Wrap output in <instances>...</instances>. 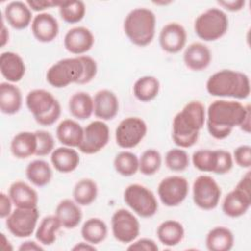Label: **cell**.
Returning <instances> with one entry per match:
<instances>
[{
    "instance_id": "6da1fadb",
    "label": "cell",
    "mask_w": 251,
    "mask_h": 251,
    "mask_svg": "<svg viewBox=\"0 0 251 251\" xmlns=\"http://www.w3.org/2000/svg\"><path fill=\"white\" fill-rule=\"evenodd\" d=\"M250 117V105L237 101L215 100L206 111L207 129L216 139L227 137L236 126L249 133Z\"/></svg>"
},
{
    "instance_id": "7a4b0ae2",
    "label": "cell",
    "mask_w": 251,
    "mask_h": 251,
    "mask_svg": "<svg viewBox=\"0 0 251 251\" xmlns=\"http://www.w3.org/2000/svg\"><path fill=\"white\" fill-rule=\"evenodd\" d=\"M206 122V110L200 101L188 102L173 120L172 137L180 148L192 147Z\"/></svg>"
},
{
    "instance_id": "3957f363",
    "label": "cell",
    "mask_w": 251,
    "mask_h": 251,
    "mask_svg": "<svg viewBox=\"0 0 251 251\" xmlns=\"http://www.w3.org/2000/svg\"><path fill=\"white\" fill-rule=\"evenodd\" d=\"M206 89L210 95L216 97L246 99L250 94V81L244 73L221 70L208 78Z\"/></svg>"
},
{
    "instance_id": "277c9868",
    "label": "cell",
    "mask_w": 251,
    "mask_h": 251,
    "mask_svg": "<svg viewBox=\"0 0 251 251\" xmlns=\"http://www.w3.org/2000/svg\"><path fill=\"white\" fill-rule=\"evenodd\" d=\"M156 16L147 8L131 10L124 22V31L129 41L136 46L149 45L155 36Z\"/></svg>"
},
{
    "instance_id": "5b68a950",
    "label": "cell",
    "mask_w": 251,
    "mask_h": 251,
    "mask_svg": "<svg viewBox=\"0 0 251 251\" xmlns=\"http://www.w3.org/2000/svg\"><path fill=\"white\" fill-rule=\"evenodd\" d=\"M25 104L37 124L50 126L61 116V106L53 94L45 89H33L26 94Z\"/></svg>"
},
{
    "instance_id": "8992f818",
    "label": "cell",
    "mask_w": 251,
    "mask_h": 251,
    "mask_svg": "<svg viewBox=\"0 0 251 251\" xmlns=\"http://www.w3.org/2000/svg\"><path fill=\"white\" fill-rule=\"evenodd\" d=\"M82 56L65 58L53 64L46 73V80L55 88H63L71 83L82 84L84 76Z\"/></svg>"
},
{
    "instance_id": "52a82bcc",
    "label": "cell",
    "mask_w": 251,
    "mask_h": 251,
    "mask_svg": "<svg viewBox=\"0 0 251 251\" xmlns=\"http://www.w3.org/2000/svg\"><path fill=\"white\" fill-rule=\"evenodd\" d=\"M228 29L226 14L218 8H210L200 14L194 22L196 35L204 41H215L222 38Z\"/></svg>"
},
{
    "instance_id": "ba28073f",
    "label": "cell",
    "mask_w": 251,
    "mask_h": 251,
    "mask_svg": "<svg viewBox=\"0 0 251 251\" xmlns=\"http://www.w3.org/2000/svg\"><path fill=\"white\" fill-rule=\"evenodd\" d=\"M251 206V172L248 171L236 186L224 198L222 210L230 218L243 216Z\"/></svg>"
},
{
    "instance_id": "9c48e42d",
    "label": "cell",
    "mask_w": 251,
    "mask_h": 251,
    "mask_svg": "<svg viewBox=\"0 0 251 251\" xmlns=\"http://www.w3.org/2000/svg\"><path fill=\"white\" fill-rule=\"evenodd\" d=\"M192 164L200 172L225 175L233 166V159L230 152L219 150H197L192 155Z\"/></svg>"
},
{
    "instance_id": "30bf717a",
    "label": "cell",
    "mask_w": 251,
    "mask_h": 251,
    "mask_svg": "<svg viewBox=\"0 0 251 251\" xmlns=\"http://www.w3.org/2000/svg\"><path fill=\"white\" fill-rule=\"evenodd\" d=\"M124 201L141 218L153 217L158 211V202L154 193L138 183L130 184L125 189Z\"/></svg>"
},
{
    "instance_id": "8fae6325",
    "label": "cell",
    "mask_w": 251,
    "mask_h": 251,
    "mask_svg": "<svg viewBox=\"0 0 251 251\" xmlns=\"http://www.w3.org/2000/svg\"><path fill=\"white\" fill-rule=\"evenodd\" d=\"M222 195L217 181L210 176L202 175L195 178L192 185V198L194 204L202 210L215 209Z\"/></svg>"
},
{
    "instance_id": "7c38bea8",
    "label": "cell",
    "mask_w": 251,
    "mask_h": 251,
    "mask_svg": "<svg viewBox=\"0 0 251 251\" xmlns=\"http://www.w3.org/2000/svg\"><path fill=\"white\" fill-rule=\"evenodd\" d=\"M147 132L146 123L138 117H127L120 122L116 128V143L124 149L137 146Z\"/></svg>"
},
{
    "instance_id": "4fadbf2b",
    "label": "cell",
    "mask_w": 251,
    "mask_h": 251,
    "mask_svg": "<svg viewBox=\"0 0 251 251\" xmlns=\"http://www.w3.org/2000/svg\"><path fill=\"white\" fill-rule=\"evenodd\" d=\"M38 218L39 211L37 207L16 208L6 218V226L16 237H28L34 232Z\"/></svg>"
},
{
    "instance_id": "5bb4252c",
    "label": "cell",
    "mask_w": 251,
    "mask_h": 251,
    "mask_svg": "<svg viewBox=\"0 0 251 251\" xmlns=\"http://www.w3.org/2000/svg\"><path fill=\"white\" fill-rule=\"evenodd\" d=\"M111 228L114 237L122 243H131L140 232L137 218L128 210L119 209L111 218Z\"/></svg>"
},
{
    "instance_id": "9a60e30c",
    "label": "cell",
    "mask_w": 251,
    "mask_h": 251,
    "mask_svg": "<svg viewBox=\"0 0 251 251\" xmlns=\"http://www.w3.org/2000/svg\"><path fill=\"white\" fill-rule=\"evenodd\" d=\"M188 191V181L180 176L165 177L158 185V196L167 207H176L181 204L185 200Z\"/></svg>"
},
{
    "instance_id": "2e32d148",
    "label": "cell",
    "mask_w": 251,
    "mask_h": 251,
    "mask_svg": "<svg viewBox=\"0 0 251 251\" xmlns=\"http://www.w3.org/2000/svg\"><path fill=\"white\" fill-rule=\"evenodd\" d=\"M110 140V129L108 125L101 120L89 123L83 128V138L78 150L84 154L91 155L101 151Z\"/></svg>"
},
{
    "instance_id": "e0dca14e",
    "label": "cell",
    "mask_w": 251,
    "mask_h": 251,
    "mask_svg": "<svg viewBox=\"0 0 251 251\" xmlns=\"http://www.w3.org/2000/svg\"><path fill=\"white\" fill-rule=\"evenodd\" d=\"M187 33L178 23H169L163 26L159 34L161 48L170 54L178 53L185 46Z\"/></svg>"
},
{
    "instance_id": "ac0fdd59",
    "label": "cell",
    "mask_w": 251,
    "mask_h": 251,
    "mask_svg": "<svg viewBox=\"0 0 251 251\" xmlns=\"http://www.w3.org/2000/svg\"><path fill=\"white\" fill-rule=\"evenodd\" d=\"M94 44L92 32L84 26H75L67 31L64 37V46L72 54L81 56L88 52Z\"/></svg>"
},
{
    "instance_id": "d6986e66",
    "label": "cell",
    "mask_w": 251,
    "mask_h": 251,
    "mask_svg": "<svg viewBox=\"0 0 251 251\" xmlns=\"http://www.w3.org/2000/svg\"><path fill=\"white\" fill-rule=\"evenodd\" d=\"M31 31L35 39L39 42H51L59 33L58 21L49 13H39L32 19Z\"/></svg>"
},
{
    "instance_id": "ffe728a7",
    "label": "cell",
    "mask_w": 251,
    "mask_h": 251,
    "mask_svg": "<svg viewBox=\"0 0 251 251\" xmlns=\"http://www.w3.org/2000/svg\"><path fill=\"white\" fill-rule=\"evenodd\" d=\"M94 110L96 118L101 121L113 120L119 112V99L117 95L109 89L97 91L93 97Z\"/></svg>"
},
{
    "instance_id": "44dd1931",
    "label": "cell",
    "mask_w": 251,
    "mask_h": 251,
    "mask_svg": "<svg viewBox=\"0 0 251 251\" xmlns=\"http://www.w3.org/2000/svg\"><path fill=\"white\" fill-rule=\"evenodd\" d=\"M212 54L209 47L201 42L189 44L183 53L184 65L193 72H200L209 67Z\"/></svg>"
},
{
    "instance_id": "7402d4cb",
    "label": "cell",
    "mask_w": 251,
    "mask_h": 251,
    "mask_svg": "<svg viewBox=\"0 0 251 251\" xmlns=\"http://www.w3.org/2000/svg\"><path fill=\"white\" fill-rule=\"evenodd\" d=\"M0 72L8 82H19L25 76V65L19 54L12 51L3 52L0 55Z\"/></svg>"
},
{
    "instance_id": "603a6c76",
    "label": "cell",
    "mask_w": 251,
    "mask_h": 251,
    "mask_svg": "<svg viewBox=\"0 0 251 251\" xmlns=\"http://www.w3.org/2000/svg\"><path fill=\"white\" fill-rule=\"evenodd\" d=\"M3 18L10 26L19 30L26 28L32 22L30 8L25 2L22 1H12L7 4Z\"/></svg>"
},
{
    "instance_id": "cb8c5ba5",
    "label": "cell",
    "mask_w": 251,
    "mask_h": 251,
    "mask_svg": "<svg viewBox=\"0 0 251 251\" xmlns=\"http://www.w3.org/2000/svg\"><path fill=\"white\" fill-rule=\"evenodd\" d=\"M9 196L17 208H35L38 203L37 192L26 182L14 181L9 187Z\"/></svg>"
},
{
    "instance_id": "d4e9b609",
    "label": "cell",
    "mask_w": 251,
    "mask_h": 251,
    "mask_svg": "<svg viewBox=\"0 0 251 251\" xmlns=\"http://www.w3.org/2000/svg\"><path fill=\"white\" fill-rule=\"evenodd\" d=\"M51 163L56 171L62 174L74 172L79 165V155L72 147L62 146L51 153Z\"/></svg>"
},
{
    "instance_id": "484cf974",
    "label": "cell",
    "mask_w": 251,
    "mask_h": 251,
    "mask_svg": "<svg viewBox=\"0 0 251 251\" xmlns=\"http://www.w3.org/2000/svg\"><path fill=\"white\" fill-rule=\"evenodd\" d=\"M23 96L18 86L11 82L0 83V110L5 115H15L22 107Z\"/></svg>"
},
{
    "instance_id": "4316f807",
    "label": "cell",
    "mask_w": 251,
    "mask_h": 251,
    "mask_svg": "<svg viewBox=\"0 0 251 251\" xmlns=\"http://www.w3.org/2000/svg\"><path fill=\"white\" fill-rule=\"evenodd\" d=\"M57 139L65 146L78 147L83 138V127L71 119L63 120L56 128Z\"/></svg>"
},
{
    "instance_id": "83f0119b",
    "label": "cell",
    "mask_w": 251,
    "mask_h": 251,
    "mask_svg": "<svg viewBox=\"0 0 251 251\" xmlns=\"http://www.w3.org/2000/svg\"><path fill=\"white\" fill-rule=\"evenodd\" d=\"M55 215L63 227L75 228L82 219V212L79 205L71 199H63L56 207Z\"/></svg>"
},
{
    "instance_id": "f1b7e54d",
    "label": "cell",
    "mask_w": 251,
    "mask_h": 251,
    "mask_svg": "<svg viewBox=\"0 0 251 251\" xmlns=\"http://www.w3.org/2000/svg\"><path fill=\"white\" fill-rule=\"evenodd\" d=\"M10 149L13 156L18 159H26L32 155H35L37 149V139L35 132H19L13 137Z\"/></svg>"
},
{
    "instance_id": "f546056e",
    "label": "cell",
    "mask_w": 251,
    "mask_h": 251,
    "mask_svg": "<svg viewBox=\"0 0 251 251\" xmlns=\"http://www.w3.org/2000/svg\"><path fill=\"white\" fill-rule=\"evenodd\" d=\"M206 247L210 251H228L234 244V236L226 226H216L206 235Z\"/></svg>"
},
{
    "instance_id": "4dcf8cb0",
    "label": "cell",
    "mask_w": 251,
    "mask_h": 251,
    "mask_svg": "<svg viewBox=\"0 0 251 251\" xmlns=\"http://www.w3.org/2000/svg\"><path fill=\"white\" fill-rule=\"evenodd\" d=\"M157 237L165 246H176L180 243L184 237V227L177 221H165L160 224L157 228Z\"/></svg>"
},
{
    "instance_id": "1f68e13d",
    "label": "cell",
    "mask_w": 251,
    "mask_h": 251,
    "mask_svg": "<svg viewBox=\"0 0 251 251\" xmlns=\"http://www.w3.org/2000/svg\"><path fill=\"white\" fill-rule=\"evenodd\" d=\"M93 98L89 93L78 91L74 93L69 100V111L77 120H86L93 114Z\"/></svg>"
},
{
    "instance_id": "d6a6232c",
    "label": "cell",
    "mask_w": 251,
    "mask_h": 251,
    "mask_svg": "<svg viewBox=\"0 0 251 251\" xmlns=\"http://www.w3.org/2000/svg\"><path fill=\"white\" fill-rule=\"evenodd\" d=\"M61 226L62 225L56 215L44 217L36 228V240L41 245H52L57 239V234Z\"/></svg>"
},
{
    "instance_id": "836d02e7",
    "label": "cell",
    "mask_w": 251,
    "mask_h": 251,
    "mask_svg": "<svg viewBox=\"0 0 251 251\" xmlns=\"http://www.w3.org/2000/svg\"><path fill=\"white\" fill-rule=\"evenodd\" d=\"M52 169L44 160H33L25 168L26 178L35 186L47 185L52 179Z\"/></svg>"
},
{
    "instance_id": "e575fe53",
    "label": "cell",
    "mask_w": 251,
    "mask_h": 251,
    "mask_svg": "<svg viewBox=\"0 0 251 251\" xmlns=\"http://www.w3.org/2000/svg\"><path fill=\"white\" fill-rule=\"evenodd\" d=\"M80 233L84 241L95 245L106 239L108 226L103 220L99 218H90L83 223Z\"/></svg>"
},
{
    "instance_id": "d590c367",
    "label": "cell",
    "mask_w": 251,
    "mask_h": 251,
    "mask_svg": "<svg viewBox=\"0 0 251 251\" xmlns=\"http://www.w3.org/2000/svg\"><path fill=\"white\" fill-rule=\"evenodd\" d=\"M160 91V81L152 75H144L136 79L133 84V94L141 102H150Z\"/></svg>"
},
{
    "instance_id": "8d00e7d4",
    "label": "cell",
    "mask_w": 251,
    "mask_h": 251,
    "mask_svg": "<svg viewBox=\"0 0 251 251\" xmlns=\"http://www.w3.org/2000/svg\"><path fill=\"white\" fill-rule=\"evenodd\" d=\"M98 194L96 182L91 178H81L78 180L73 190L74 200L79 206H88L92 204Z\"/></svg>"
},
{
    "instance_id": "74e56055",
    "label": "cell",
    "mask_w": 251,
    "mask_h": 251,
    "mask_svg": "<svg viewBox=\"0 0 251 251\" xmlns=\"http://www.w3.org/2000/svg\"><path fill=\"white\" fill-rule=\"evenodd\" d=\"M113 164L116 172L123 176H131L135 175L139 169V159L130 151L118 153Z\"/></svg>"
},
{
    "instance_id": "f35d334b",
    "label": "cell",
    "mask_w": 251,
    "mask_h": 251,
    "mask_svg": "<svg viewBox=\"0 0 251 251\" xmlns=\"http://www.w3.org/2000/svg\"><path fill=\"white\" fill-rule=\"evenodd\" d=\"M59 8L61 19L68 24L79 23L85 16L86 8L82 1H62Z\"/></svg>"
},
{
    "instance_id": "ab89813d",
    "label": "cell",
    "mask_w": 251,
    "mask_h": 251,
    "mask_svg": "<svg viewBox=\"0 0 251 251\" xmlns=\"http://www.w3.org/2000/svg\"><path fill=\"white\" fill-rule=\"evenodd\" d=\"M162 165V156L155 149L145 150L139 158L138 171L144 176H152L156 174Z\"/></svg>"
},
{
    "instance_id": "60d3db41",
    "label": "cell",
    "mask_w": 251,
    "mask_h": 251,
    "mask_svg": "<svg viewBox=\"0 0 251 251\" xmlns=\"http://www.w3.org/2000/svg\"><path fill=\"white\" fill-rule=\"evenodd\" d=\"M165 163L173 172H183L189 166V156L183 149L173 148L166 153Z\"/></svg>"
},
{
    "instance_id": "b9f144b4",
    "label": "cell",
    "mask_w": 251,
    "mask_h": 251,
    "mask_svg": "<svg viewBox=\"0 0 251 251\" xmlns=\"http://www.w3.org/2000/svg\"><path fill=\"white\" fill-rule=\"evenodd\" d=\"M34 132L37 139V149L35 155L42 157L52 153L55 146V141L52 134L46 130H36Z\"/></svg>"
},
{
    "instance_id": "7bdbcfd3",
    "label": "cell",
    "mask_w": 251,
    "mask_h": 251,
    "mask_svg": "<svg viewBox=\"0 0 251 251\" xmlns=\"http://www.w3.org/2000/svg\"><path fill=\"white\" fill-rule=\"evenodd\" d=\"M232 159L240 168L249 169L251 167V147L249 145H240L233 151Z\"/></svg>"
},
{
    "instance_id": "ee69618b",
    "label": "cell",
    "mask_w": 251,
    "mask_h": 251,
    "mask_svg": "<svg viewBox=\"0 0 251 251\" xmlns=\"http://www.w3.org/2000/svg\"><path fill=\"white\" fill-rule=\"evenodd\" d=\"M127 250L132 251H158L159 247L157 243L151 238H140L137 240H133L129 243Z\"/></svg>"
},
{
    "instance_id": "f6af8a7d",
    "label": "cell",
    "mask_w": 251,
    "mask_h": 251,
    "mask_svg": "<svg viewBox=\"0 0 251 251\" xmlns=\"http://www.w3.org/2000/svg\"><path fill=\"white\" fill-rule=\"evenodd\" d=\"M62 1H51V0H27L25 3L27 6L35 12H42L46 9L53 7H59Z\"/></svg>"
},
{
    "instance_id": "bcb514c9",
    "label": "cell",
    "mask_w": 251,
    "mask_h": 251,
    "mask_svg": "<svg viewBox=\"0 0 251 251\" xmlns=\"http://www.w3.org/2000/svg\"><path fill=\"white\" fill-rule=\"evenodd\" d=\"M12 205L13 202L9 196V194H5L4 192L0 193V218L6 219L12 213Z\"/></svg>"
},
{
    "instance_id": "7dc6e473",
    "label": "cell",
    "mask_w": 251,
    "mask_h": 251,
    "mask_svg": "<svg viewBox=\"0 0 251 251\" xmlns=\"http://www.w3.org/2000/svg\"><path fill=\"white\" fill-rule=\"evenodd\" d=\"M218 4L229 12H238L244 8L246 2L244 0H231L218 1Z\"/></svg>"
},
{
    "instance_id": "c3c4849f",
    "label": "cell",
    "mask_w": 251,
    "mask_h": 251,
    "mask_svg": "<svg viewBox=\"0 0 251 251\" xmlns=\"http://www.w3.org/2000/svg\"><path fill=\"white\" fill-rule=\"evenodd\" d=\"M19 250L20 251H42L43 247L41 246V244L36 243L35 241L26 240L21 243V245L19 246Z\"/></svg>"
},
{
    "instance_id": "681fc988",
    "label": "cell",
    "mask_w": 251,
    "mask_h": 251,
    "mask_svg": "<svg viewBox=\"0 0 251 251\" xmlns=\"http://www.w3.org/2000/svg\"><path fill=\"white\" fill-rule=\"evenodd\" d=\"M73 251H85V250H91V251H94L96 250V247L91 244V243H88L86 241H83V242H78L76 243L73 248H72Z\"/></svg>"
},
{
    "instance_id": "f907efd6",
    "label": "cell",
    "mask_w": 251,
    "mask_h": 251,
    "mask_svg": "<svg viewBox=\"0 0 251 251\" xmlns=\"http://www.w3.org/2000/svg\"><path fill=\"white\" fill-rule=\"evenodd\" d=\"M9 41V31L5 26L4 19L2 20V29H1V47L5 46V44Z\"/></svg>"
}]
</instances>
